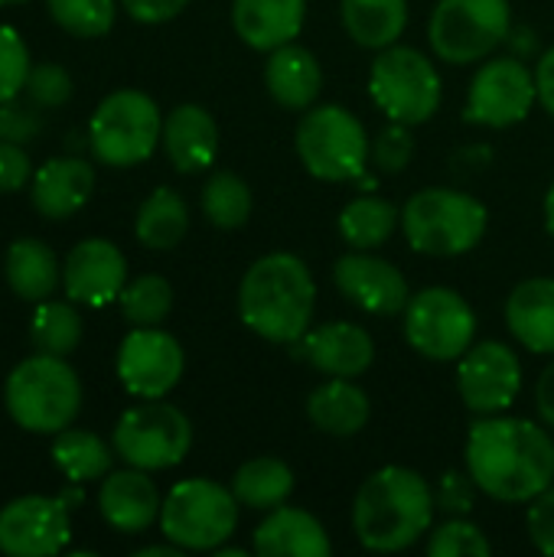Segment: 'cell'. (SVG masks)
<instances>
[{
	"label": "cell",
	"instance_id": "obj_40",
	"mask_svg": "<svg viewBox=\"0 0 554 557\" xmlns=\"http://www.w3.org/2000/svg\"><path fill=\"white\" fill-rule=\"evenodd\" d=\"M415 157V134H411V124H398L392 121L385 131H379V137L372 140V163L379 173L385 176H395L402 173Z\"/></svg>",
	"mask_w": 554,
	"mask_h": 557
},
{
	"label": "cell",
	"instance_id": "obj_4",
	"mask_svg": "<svg viewBox=\"0 0 554 557\" xmlns=\"http://www.w3.org/2000/svg\"><path fill=\"white\" fill-rule=\"evenodd\" d=\"M7 414L29 434H59L72 428L82 411V382L59 356L23 359L3 385Z\"/></svg>",
	"mask_w": 554,
	"mask_h": 557
},
{
	"label": "cell",
	"instance_id": "obj_50",
	"mask_svg": "<svg viewBox=\"0 0 554 557\" xmlns=\"http://www.w3.org/2000/svg\"><path fill=\"white\" fill-rule=\"evenodd\" d=\"M545 228L552 232L554 238V183L549 186V193H545Z\"/></svg>",
	"mask_w": 554,
	"mask_h": 557
},
{
	"label": "cell",
	"instance_id": "obj_12",
	"mask_svg": "<svg viewBox=\"0 0 554 557\" xmlns=\"http://www.w3.org/2000/svg\"><path fill=\"white\" fill-rule=\"evenodd\" d=\"M477 336L473 307L451 287H424L405 307V339L431 362L460 359Z\"/></svg>",
	"mask_w": 554,
	"mask_h": 557
},
{
	"label": "cell",
	"instance_id": "obj_8",
	"mask_svg": "<svg viewBox=\"0 0 554 557\" xmlns=\"http://www.w3.org/2000/svg\"><path fill=\"white\" fill-rule=\"evenodd\" d=\"M369 95L389 121L415 127L438 114L444 85L438 65L424 52L395 42L379 49L369 69Z\"/></svg>",
	"mask_w": 554,
	"mask_h": 557
},
{
	"label": "cell",
	"instance_id": "obj_34",
	"mask_svg": "<svg viewBox=\"0 0 554 557\" xmlns=\"http://www.w3.org/2000/svg\"><path fill=\"white\" fill-rule=\"evenodd\" d=\"M29 339L33 349L42 356H59L69 359L78 343H82V317L78 310L62 300H42L33 313V326H29Z\"/></svg>",
	"mask_w": 554,
	"mask_h": 557
},
{
	"label": "cell",
	"instance_id": "obj_38",
	"mask_svg": "<svg viewBox=\"0 0 554 557\" xmlns=\"http://www.w3.org/2000/svg\"><path fill=\"white\" fill-rule=\"evenodd\" d=\"M490 552H493L490 539L467 516L444 519L428 539V555L431 557H487Z\"/></svg>",
	"mask_w": 554,
	"mask_h": 557
},
{
	"label": "cell",
	"instance_id": "obj_45",
	"mask_svg": "<svg viewBox=\"0 0 554 557\" xmlns=\"http://www.w3.org/2000/svg\"><path fill=\"white\" fill-rule=\"evenodd\" d=\"M529 539L542 555L554 557V483L532 499L529 509Z\"/></svg>",
	"mask_w": 554,
	"mask_h": 557
},
{
	"label": "cell",
	"instance_id": "obj_21",
	"mask_svg": "<svg viewBox=\"0 0 554 557\" xmlns=\"http://www.w3.org/2000/svg\"><path fill=\"white\" fill-rule=\"evenodd\" d=\"M95 193V170L82 157H52L29 180L33 209L42 219L75 215Z\"/></svg>",
	"mask_w": 554,
	"mask_h": 557
},
{
	"label": "cell",
	"instance_id": "obj_23",
	"mask_svg": "<svg viewBox=\"0 0 554 557\" xmlns=\"http://www.w3.org/2000/svg\"><path fill=\"white\" fill-rule=\"evenodd\" d=\"M160 144L180 173H202L219 157V127L202 104H176L163 117Z\"/></svg>",
	"mask_w": 554,
	"mask_h": 557
},
{
	"label": "cell",
	"instance_id": "obj_39",
	"mask_svg": "<svg viewBox=\"0 0 554 557\" xmlns=\"http://www.w3.org/2000/svg\"><path fill=\"white\" fill-rule=\"evenodd\" d=\"M29 49L13 26H0V101L16 98L26 88Z\"/></svg>",
	"mask_w": 554,
	"mask_h": 557
},
{
	"label": "cell",
	"instance_id": "obj_13",
	"mask_svg": "<svg viewBox=\"0 0 554 557\" xmlns=\"http://www.w3.org/2000/svg\"><path fill=\"white\" fill-rule=\"evenodd\" d=\"M539 101L535 72L526 69L516 55L487 59L470 82L464 117L480 127H513L529 117Z\"/></svg>",
	"mask_w": 554,
	"mask_h": 557
},
{
	"label": "cell",
	"instance_id": "obj_27",
	"mask_svg": "<svg viewBox=\"0 0 554 557\" xmlns=\"http://www.w3.org/2000/svg\"><path fill=\"white\" fill-rule=\"evenodd\" d=\"M369 395L353 379H330L307 398V418L320 434L356 437L369 424Z\"/></svg>",
	"mask_w": 554,
	"mask_h": 557
},
{
	"label": "cell",
	"instance_id": "obj_36",
	"mask_svg": "<svg viewBox=\"0 0 554 557\" xmlns=\"http://www.w3.org/2000/svg\"><path fill=\"white\" fill-rule=\"evenodd\" d=\"M121 313L131 326H160L173 310V287L160 274H140L121 290Z\"/></svg>",
	"mask_w": 554,
	"mask_h": 557
},
{
	"label": "cell",
	"instance_id": "obj_43",
	"mask_svg": "<svg viewBox=\"0 0 554 557\" xmlns=\"http://www.w3.org/2000/svg\"><path fill=\"white\" fill-rule=\"evenodd\" d=\"M46 127L39 104L33 101H0V140H13V144H29L39 131Z\"/></svg>",
	"mask_w": 554,
	"mask_h": 557
},
{
	"label": "cell",
	"instance_id": "obj_48",
	"mask_svg": "<svg viewBox=\"0 0 554 557\" xmlns=\"http://www.w3.org/2000/svg\"><path fill=\"white\" fill-rule=\"evenodd\" d=\"M535 408H539V418L545 421V428L554 431V362L542 372V379L535 385Z\"/></svg>",
	"mask_w": 554,
	"mask_h": 557
},
{
	"label": "cell",
	"instance_id": "obj_31",
	"mask_svg": "<svg viewBox=\"0 0 554 557\" xmlns=\"http://www.w3.org/2000/svg\"><path fill=\"white\" fill-rule=\"evenodd\" d=\"M232 493L242 506L258 509V512H271L291 499L294 470L281 457H255L235 470Z\"/></svg>",
	"mask_w": 554,
	"mask_h": 557
},
{
	"label": "cell",
	"instance_id": "obj_35",
	"mask_svg": "<svg viewBox=\"0 0 554 557\" xmlns=\"http://www.w3.org/2000/svg\"><path fill=\"white\" fill-rule=\"evenodd\" d=\"M251 189L242 176L219 170L206 180L202 186V212L216 228H242L251 215Z\"/></svg>",
	"mask_w": 554,
	"mask_h": 557
},
{
	"label": "cell",
	"instance_id": "obj_6",
	"mask_svg": "<svg viewBox=\"0 0 554 557\" xmlns=\"http://www.w3.org/2000/svg\"><path fill=\"white\" fill-rule=\"evenodd\" d=\"M304 170L323 183L359 180L369 166V134L362 121L343 104H317L297 124L294 134Z\"/></svg>",
	"mask_w": 554,
	"mask_h": 557
},
{
	"label": "cell",
	"instance_id": "obj_46",
	"mask_svg": "<svg viewBox=\"0 0 554 557\" xmlns=\"http://www.w3.org/2000/svg\"><path fill=\"white\" fill-rule=\"evenodd\" d=\"M137 23H167L186 10L189 0H121Z\"/></svg>",
	"mask_w": 554,
	"mask_h": 557
},
{
	"label": "cell",
	"instance_id": "obj_37",
	"mask_svg": "<svg viewBox=\"0 0 554 557\" xmlns=\"http://www.w3.org/2000/svg\"><path fill=\"white\" fill-rule=\"evenodd\" d=\"M46 7L65 33L82 39L104 36L114 26L118 13L114 0H46Z\"/></svg>",
	"mask_w": 554,
	"mask_h": 557
},
{
	"label": "cell",
	"instance_id": "obj_30",
	"mask_svg": "<svg viewBox=\"0 0 554 557\" xmlns=\"http://www.w3.org/2000/svg\"><path fill=\"white\" fill-rule=\"evenodd\" d=\"M189 232V209L183 202L180 193H173L170 186L153 189L140 209H137V222H134V235L144 248L150 251H170L183 242V235Z\"/></svg>",
	"mask_w": 554,
	"mask_h": 557
},
{
	"label": "cell",
	"instance_id": "obj_7",
	"mask_svg": "<svg viewBox=\"0 0 554 557\" xmlns=\"http://www.w3.org/2000/svg\"><path fill=\"white\" fill-rule=\"evenodd\" d=\"M163 137V117L150 95L137 88L111 91L91 114L88 147L104 166H137L153 157Z\"/></svg>",
	"mask_w": 554,
	"mask_h": 557
},
{
	"label": "cell",
	"instance_id": "obj_11",
	"mask_svg": "<svg viewBox=\"0 0 554 557\" xmlns=\"http://www.w3.org/2000/svg\"><path fill=\"white\" fill-rule=\"evenodd\" d=\"M513 33L509 0H438L428 36L438 59L470 65L490 59Z\"/></svg>",
	"mask_w": 554,
	"mask_h": 557
},
{
	"label": "cell",
	"instance_id": "obj_24",
	"mask_svg": "<svg viewBox=\"0 0 554 557\" xmlns=\"http://www.w3.org/2000/svg\"><path fill=\"white\" fill-rule=\"evenodd\" d=\"M307 0H232L235 33L258 52L294 42L304 29Z\"/></svg>",
	"mask_w": 554,
	"mask_h": 557
},
{
	"label": "cell",
	"instance_id": "obj_32",
	"mask_svg": "<svg viewBox=\"0 0 554 557\" xmlns=\"http://www.w3.org/2000/svg\"><path fill=\"white\" fill-rule=\"evenodd\" d=\"M402 225V209L382 196H356L340 212V235L356 251L382 248Z\"/></svg>",
	"mask_w": 554,
	"mask_h": 557
},
{
	"label": "cell",
	"instance_id": "obj_14",
	"mask_svg": "<svg viewBox=\"0 0 554 557\" xmlns=\"http://www.w3.org/2000/svg\"><path fill=\"white\" fill-rule=\"evenodd\" d=\"M186 369L183 346L160 326H134L118 349V379L134 398H167Z\"/></svg>",
	"mask_w": 554,
	"mask_h": 557
},
{
	"label": "cell",
	"instance_id": "obj_3",
	"mask_svg": "<svg viewBox=\"0 0 554 557\" xmlns=\"http://www.w3.org/2000/svg\"><path fill=\"white\" fill-rule=\"evenodd\" d=\"M434 512V490L421 473L408 467H382L356 493L353 532L362 548L392 555L421 542V535L431 532Z\"/></svg>",
	"mask_w": 554,
	"mask_h": 557
},
{
	"label": "cell",
	"instance_id": "obj_41",
	"mask_svg": "<svg viewBox=\"0 0 554 557\" xmlns=\"http://www.w3.org/2000/svg\"><path fill=\"white\" fill-rule=\"evenodd\" d=\"M23 91L39 108H62L72 98V75L62 65H56V62L29 65V75H26V88Z\"/></svg>",
	"mask_w": 554,
	"mask_h": 557
},
{
	"label": "cell",
	"instance_id": "obj_28",
	"mask_svg": "<svg viewBox=\"0 0 554 557\" xmlns=\"http://www.w3.org/2000/svg\"><path fill=\"white\" fill-rule=\"evenodd\" d=\"M3 274L10 290L26 304H42L62 284V264L39 238H16L7 248Z\"/></svg>",
	"mask_w": 554,
	"mask_h": 557
},
{
	"label": "cell",
	"instance_id": "obj_18",
	"mask_svg": "<svg viewBox=\"0 0 554 557\" xmlns=\"http://www.w3.org/2000/svg\"><path fill=\"white\" fill-rule=\"evenodd\" d=\"M127 284V261L108 238L78 242L62 261V287L72 304L104 307L121 297Z\"/></svg>",
	"mask_w": 554,
	"mask_h": 557
},
{
	"label": "cell",
	"instance_id": "obj_2",
	"mask_svg": "<svg viewBox=\"0 0 554 557\" xmlns=\"http://www.w3.org/2000/svg\"><path fill=\"white\" fill-rule=\"evenodd\" d=\"M313 310H317L313 274L291 251H274L258 258L238 284V317L255 336L268 343L294 346L310 330Z\"/></svg>",
	"mask_w": 554,
	"mask_h": 557
},
{
	"label": "cell",
	"instance_id": "obj_16",
	"mask_svg": "<svg viewBox=\"0 0 554 557\" xmlns=\"http://www.w3.org/2000/svg\"><path fill=\"white\" fill-rule=\"evenodd\" d=\"M69 503L62 496H20L0 509V552L10 557L59 555L69 539Z\"/></svg>",
	"mask_w": 554,
	"mask_h": 557
},
{
	"label": "cell",
	"instance_id": "obj_15",
	"mask_svg": "<svg viewBox=\"0 0 554 557\" xmlns=\"http://www.w3.org/2000/svg\"><path fill=\"white\" fill-rule=\"evenodd\" d=\"M457 392L464 405L480 414H503L522 392V362L506 343H480L460 356Z\"/></svg>",
	"mask_w": 554,
	"mask_h": 557
},
{
	"label": "cell",
	"instance_id": "obj_5",
	"mask_svg": "<svg viewBox=\"0 0 554 557\" xmlns=\"http://www.w3.org/2000/svg\"><path fill=\"white\" fill-rule=\"evenodd\" d=\"M490 225L480 199L460 189L431 186L415 193L402 209V232L408 245L431 258H457L473 251Z\"/></svg>",
	"mask_w": 554,
	"mask_h": 557
},
{
	"label": "cell",
	"instance_id": "obj_47",
	"mask_svg": "<svg viewBox=\"0 0 554 557\" xmlns=\"http://www.w3.org/2000/svg\"><path fill=\"white\" fill-rule=\"evenodd\" d=\"M535 88H539V101L545 104V111L554 117V46L539 59L535 69Z\"/></svg>",
	"mask_w": 554,
	"mask_h": 557
},
{
	"label": "cell",
	"instance_id": "obj_25",
	"mask_svg": "<svg viewBox=\"0 0 554 557\" xmlns=\"http://www.w3.org/2000/svg\"><path fill=\"white\" fill-rule=\"evenodd\" d=\"M264 85L271 98L287 111H307L317 104V95L323 88V72L317 55L307 46L284 42L268 52L264 62Z\"/></svg>",
	"mask_w": 554,
	"mask_h": 557
},
{
	"label": "cell",
	"instance_id": "obj_44",
	"mask_svg": "<svg viewBox=\"0 0 554 557\" xmlns=\"http://www.w3.org/2000/svg\"><path fill=\"white\" fill-rule=\"evenodd\" d=\"M33 180V163L23 144L0 140V193H16Z\"/></svg>",
	"mask_w": 554,
	"mask_h": 557
},
{
	"label": "cell",
	"instance_id": "obj_26",
	"mask_svg": "<svg viewBox=\"0 0 554 557\" xmlns=\"http://www.w3.org/2000/svg\"><path fill=\"white\" fill-rule=\"evenodd\" d=\"M509 333L535 356H554V277H529L506 300Z\"/></svg>",
	"mask_w": 554,
	"mask_h": 557
},
{
	"label": "cell",
	"instance_id": "obj_9",
	"mask_svg": "<svg viewBox=\"0 0 554 557\" xmlns=\"http://www.w3.org/2000/svg\"><path fill=\"white\" fill-rule=\"evenodd\" d=\"M238 506L235 493L222 483L202 476L183 480L163 499L160 532L183 552H216L235 535Z\"/></svg>",
	"mask_w": 554,
	"mask_h": 557
},
{
	"label": "cell",
	"instance_id": "obj_1",
	"mask_svg": "<svg viewBox=\"0 0 554 557\" xmlns=\"http://www.w3.org/2000/svg\"><path fill=\"white\" fill-rule=\"evenodd\" d=\"M467 470L490 499L532 503L554 480L552 434L526 418H480L467 434Z\"/></svg>",
	"mask_w": 554,
	"mask_h": 557
},
{
	"label": "cell",
	"instance_id": "obj_29",
	"mask_svg": "<svg viewBox=\"0 0 554 557\" xmlns=\"http://www.w3.org/2000/svg\"><path fill=\"white\" fill-rule=\"evenodd\" d=\"M340 13L362 49H389L408 26V0H340Z\"/></svg>",
	"mask_w": 554,
	"mask_h": 557
},
{
	"label": "cell",
	"instance_id": "obj_51",
	"mask_svg": "<svg viewBox=\"0 0 554 557\" xmlns=\"http://www.w3.org/2000/svg\"><path fill=\"white\" fill-rule=\"evenodd\" d=\"M7 3H23V0H0V7H7Z\"/></svg>",
	"mask_w": 554,
	"mask_h": 557
},
{
	"label": "cell",
	"instance_id": "obj_22",
	"mask_svg": "<svg viewBox=\"0 0 554 557\" xmlns=\"http://www.w3.org/2000/svg\"><path fill=\"white\" fill-rule=\"evenodd\" d=\"M251 552L261 557H330L333 542L317 516L284 503L255 529Z\"/></svg>",
	"mask_w": 554,
	"mask_h": 557
},
{
	"label": "cell",
	"instance_id": "obj_19",
	"mask_svg": "<svg viewBox=\"0 0 554 557\" xmlns=\"http://www.w3.org/2000/svg\"><path fill=\"white\" fill-rule=\"evenodd\" d=\"M294 352L330 379H359L376 362V343L359 323H327L307 330Z\"/></svg>",
	"mask_w": 554,
	"mask_h": 557
},
{
	"label": "cell",
	"instance_id": "obj_42",
	"mask_svg": "<svg viewBox=\"0 0 554 557\" xmlns=\"http://www.w3.org/2000/svg\"><path fill=\"white\" fill-rule=\"evenodd\" d=\"M477 493H480V486H477V480L470 476V470H467V473L447 470V473L438 480L434 506H438L447 519H454V516H470L473 506H477Z\"/></svg>",
	"mask_w": 554,
	"mask_h": 557
},
{
	"label": "cell",
	"instance_id": "obj_20",
	"mask_svg": "<svg viewBox=\"0 0 554 557\" xmlns=\"http://www.w3.org/2000/svg\"><path fill=\"white\" fill-rule=\"evenodd\" d=\"M160 509H163V499H160L157 483L147 476V470H137V467L108 473V480L98 490V512L121 535L147 532L160 519Z\"/></svg>",
	"mask_w": 554,
	"mask_h": 557
},
{
	"label": "cell",
	"instance_id": "obj_10",
	"mask_svg": "<svg viewBox=\"0 0 554 557\" xmlns=\"http://www.w3.org/2000/svg\"><path fill=\"white\" fill-rule=\"evenodd\" d=\"M111 447L127 467L147 473L170 470L186 460L193 447V424L176 405L163 398H144V405H134L121 414Z\"/></svg>",
	"mask_w": 554,
	"mask_h": 557
},
{
	"label": "cell",
	"instance_id": "obj_17",
	"mask_svg": "<svg viewBox=\"0 0 554 557\" xmlns=\"http://www.w3.org/2000/svg\"><path fill=\"white\" fill-rule=\"evenodd\" d=\"M333 284L340 287V294L349 304H356L359 310H366L372 317L405 313V307L411 300L405 274L392 261H385L372 251L353 248L349 255H343L333 264Z\"/></svg>",
	"mask_w": 554,
	"mask_h": 557
},
{
	"label": "cell",
	"instance_id": "obj_33",
	"mask_svg": "<svg viewBox=\"0 0 554 557\" xmlns=\"http://www.w3.org/2000/svg\"><path fill=\"white\" fill-rule=\"evenodd\" d=\"M114 447H108L98 434L91 431H59L52 444V463L69 483H91L111 473Z\"/></svg>",
	"mask_w": 554,
	"mask_h": 557
},
{
	"label": "cell",
	"instance_id": "obj_49",
	"mask_svg": "<svg viewBox=\"0 0 554 557\" xmlns=\"http://www.w3.org/2000/svg\"><path fill=\"white\" fill-rule=\"evenodd\" d=\"M183 555V548L180 545H150V548H140L137 552V557H180Z\"/></svg>",
	"mask_w": 554,
	"mask_h": 557
}]
</instances>
